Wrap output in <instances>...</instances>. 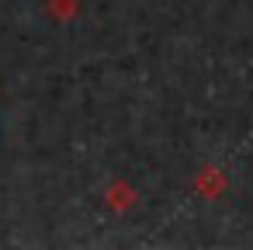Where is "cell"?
I'll return each instance as SVG.
<instances>
[{
  "label": "cell",
  "instance_id": "7a4b0ae2",
  "mask_svg": "<svg viewBox=\"0 0 253 250\" xmlns=\"http://www.w3.org/2000/svg\"><path fill=\"white\" fill-rule=\"evenodd\" d=\"M49 11H52V18H73L77 11H80V4H77V0H52V4H49Z\"/></svg>",
  "mask_w": 253,
  "mask_h": 250
},
{
  "label": "cell",
  "instance_id": "6da1fadb",
  "mask_svg": "<svg viewBox=\"0 0 253 250\" xmlns=\"http://www.w3.org/2000/svg\"><path fill=\"white\" fill-rule=\"evenodd\" d=\"M198 191H201V195H208V198H215V195L222 191V177H218L215 170H205V174L198 177Z\"/></svg>",
  "mask_w": 253,
  "mask_h": 250
}]
</instances>
